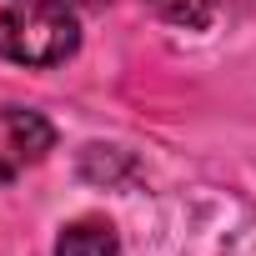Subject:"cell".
<instances>
[{
    "label": "cell",
    "instance_id": "1",
    "mask_svg": "<svg viewBox=\"0 0 256 256\" xmlns=\"http://www.w3.org/2000/svg\"><path fill=\"white\" fill-rule=\"evenodd\" d=\"M80 50V20L70 0H0V60L60 66Z\"/></svg>",
    "mask_w": 256,
    "mask_h": 256
},
{
    "label": "cell",
    "instance_id": "2",
    "mask_svg": "<svg viewBox=\"0 0 256 256\" xmlns=\"http://www.w3.org/2000/svg\"><path fill=\"white\" fill-rule=\"evenodd\" d=\"M56 146V126L30 106H0V186Z\"/></svg>",
    "mask_w": 256,
    "mask_h": 256
},
{
    "label": "cell",
    "instance_id": "3",
    "mask_svg": "<svg viewBox=\"0 0 256 256\" xmlns=\"http://www.w3.org/2000/svg\"><path fill=\"white\" fill-rule=\"evenodd\" d=\"M56 256H120V236L110 221H70L56 236Z\"/></svg>",
    "mask_w": 256,
    "mask_h": 256
},
{
    "label": "cell",
    "instance_id": "4",
    "mask_svg": "<svg viewBox=\"0 0 256 256\" xmlns=\"http://www.w3.org/2000/svg\"><path fill=\"white\" fill-rule=\"evenodd\" d=\"M70 6H96V0H70Z\"/></svg>",
    "mask_w": 256,
    "mask_h": 256
}]
</instances>
